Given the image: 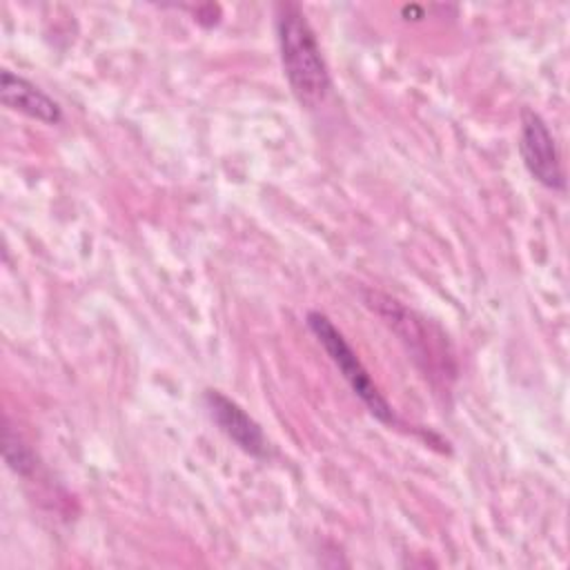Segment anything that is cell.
<instances>
[{
  "instance_id": "3957f363",
  "label": "cell",
  "mask_w": 570,
  "mask_h": 570,
  "mask_svg": "<svg viewBox=\"0 0 570 570\" xmlns=\"http://www.w3.org/2000/svg\"><path fill=\"white\" fill-rule=\"evenodd\" d=\"M365 303L401 336V341L407 345V350L414 354H419V345L423 347V363H425V372H430L432 376H445V374H454V367H448L445 361H450V354H443L441 343L443 341H428L432 338L430 334V325L425 323V318H421L419 314H414L412 309H407L405 305H401L396 298H390L381 292H365Z\"/></svg>"
},
{
  "instance_id": "52a82bcc",
  "label": "cell",
  "mask_w": 570,
  "mask_h": 570,
  "mask_svg": "<svg viewBox=\"0 0 570 570\" xmlns=\"http://www.w3.org/2000/svg\"><path fill=\"white\" fill-rule=\"evenodd\" d=\"M4 463L20 476H29L36 470V456L29 450V445L20 439V434L4 421Z\"/></svg>"
},
{
  "instance_id": "5b68a950",
  "label": "cell",
  "mask_w": 570,
  "mask_h": 570,
  "mask_svg": "<svg viewBox=\"0 0 570 570\" xmlns=\"http://www.w3.org/2000/svg\"><path fill=\"white\" fill-rule=\"evenodd\" d=\"M203 403L209 419L236 448L254 459H267L269 441L263 428L234 399H229L220 390H205Z\"/></svg>"
},
{
  "instance_id": "6da1fadb",
  "label": "cell",
  "mask_w": 570,
  "mask_h": 570,
  "mask_svg": "<svg viewBox=\"0 0 570 570\" xmlns=\"http://www.w3.org/2000/svg\"><path fill=\"white\" fill-rule=\"evenodd\" d=\"M276 40L292 94L303 107H318L332 89V78L318 38L296 2L276 4Z\"/></svg>"
},
{
  "instance_id": "8992f818",
  "label": "cell",
  "mask_w": 570,
  "mask_h": 570,
  "mask_svg": "<svg viewBox=\"0 0 570 570\" xmlns=\"http://www.w3.org/2000/svg\"><path fill=\"white\" fill-rule=\"evenodd\" d=\"M0 98L4 107L33 120L47 125H58L62 120V107L49 94L9 69H2L0 73Z\"/></svg>"
},
{
  "instance_id": "277c9868",
  "label": "cell",
  "mask_w": 570,
  "mask_h": 570,
  "mask_svg": "<svg viewBox=\"0 0 570 570\" xmlns=\"http://www.w3.org/2000/svg\"><path fill=\"white\" fill-rule=\"evenodd\" d=\"M519 151L530 176L552 191L566 189V176L561 167L559 147L548 122L530 107L521 109V129H519Z\"/></svg>"
},
{
  "instance_id": "7a4b0ae2",
  "label": "cell",
  "mask_w": 570,
  "mask_h": 570,
  "mask_svg": "<svg viewBox=\"0 0 570 570\" xmlns=\"http://www.w3.org/2000/svg\"><path fill=\"white\" fill-rule=\"evenodd\" d=\"M305 323L309 332L316 336V341L327 352L330 361L336 365L341 376L347 381L352 392L361 399V403L367 407V412L381 421L383 425H401V419L396 416L394 407L387 403V399L381 394L379 385L370 376L367 367L354 352V347L347 343L345 334L332 323V318L318 309H309L305 316Z\"/></svg>"
}]
</instances>
